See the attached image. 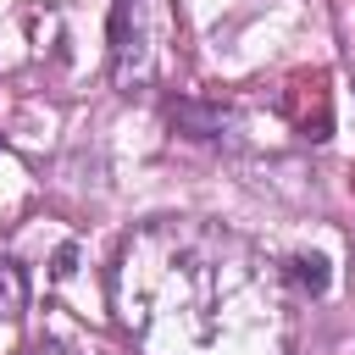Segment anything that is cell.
<instances>
[{"mask_svg": "<svg viewBox=\"0 0 355 355\" xmlns=\"http://www.w3.org/2000/svg\"><path fill=\"white\" fill-rule=\"evenodd\" d=\"M116 311L139 355H283L277 272L216 227L155 222L122 244Z\"/></svg>", "mask_w": 355, "mask_h": 355, "instance_id": "6da1fadb", "label": "cell"}, {"mask_svg": "<svg viewBox=\"0 0 355 355\" xmlns=\"http://www.w3.org/2000/svg\"><path fill=\"white\" fill-rule=\"evenodd\" d=\"M22 311H28V277L17 261L0 255V322H17Z\"/></svg>", "mask_w": 355, "mask_h": 355, "instance_id": "3957f363", "label": "cell"}, {"mask_svg": "<svg viewBox=\"0 0 355 355\" xmlns=\"http://www.w3.org/2000/svg\"><path fill=\"white\" fill-rule=\"evenodd\" d=\"M283 277H288L300 294H327V261H322V255H288V261H283Z\"/></svg>", "mask_w": 355, "mask_h": 355, "instance_id": "277c9868", "label": "cell"}, {"mask_svg": "<svg viewBox=\"0 0 355 355\" xmlns=\"http://www.w3.org/2000/svg\"><path fill=\"white\" fill-rule=\"evenodd\" d=\"M155 78V0L111 6V83L144 89Z\"/></svg>", "mask_w": 355, "mask_h": 355, "instance_id": "7a4b0ae2", "label": "cell"}]
</instances>
